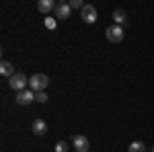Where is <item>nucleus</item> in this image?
I'll use <instances>...</instances> for the list:
<instances>
[{
    "instance_id": "f257e3e1",
    "label": "nucleus",
    "mask_w": 154,
    "mask_h": 152,
    "mask_svg": "<svg viewBox=\"0 0 154 152\" xmlns=\"http://www.w3.org/2000/svg\"><path fill=\"white\" fill-rule=\"evenodd\" d=\"M49 84V78L45 74H33L31 78H29V88L33 91V93H43L45 88H48Z\"/></svg>"
},
{
    "instance_id": "f03ea898",
    "label": "nucleus",
    "mask_w": 154,
    "mask_h": 152,
    "mask_svg": "<svg viewBox=\"0 0 154 152\" xmlns=\"http://www.w3.org/2000/svg\"><path fill=\"white\" fill-rule=\"evenodd\" d=\"M8 86H11L12 91H17V93H21V91H25V88L29 86V78L25 76L23 72H17V74L12 76L11 80H8Z\"/></svg>"
},
{
    "instance_id": "7ed1b4c3",
    "label": "nucleus",
    "mask_w": 154,
    "mask_h": 152,
    "mask_svg": "<svg viewBox=\"0 0 154 152\" xmlns=\"http://www.w3.org/2000/svg\"><path fill=\"white\" fill-rule=\"evenodd\" d=\"M107 33V39L111 41V43H119V41H123V27H119V25H113V27H109L105 31Z\"/></svg>"
},
{
    "instance_id": "20e7f679",
    "label": "nucleus",
    "mask_w": 154,
    "mask_h": 152,
    "mask_svg": "<svg viewBox=\"0 0 154 152\" xmlns=\"http://www.w3.org/2000/svg\"><path fill=\"white\" fill-rule=\"evenodd\" d=\"M80 17H82V21L84 23H88V25H93V23H97V8L93 6V4H84V8L80 11Z\"/></svg>"
},
{
    "instance_id": "39448f33",
    "label": "nucleus",
    "mask_w": 154,
    "mask_h": 152,
    "mask_svg": "<svg viewBox=\"0 0 154 152\" xmlns=\"http://www.w3.org/2000/svg\"><path fill=\"white\" fill-rule=\"evenodd\" d=\"M70 4L68 2H60V4H56V11H54V14H56V19H60V21H66V19H70Z\"/></svg>"
},
{
    "instance_id": "423d86ee",
    "label": "nucleus",
    "mask_w": 154,
    "mask_h": 152,
    "mask_svg": "<svg viewBox=\"0 0 154 152\" xmlns=\"http://www.w3.org/2000/svg\"><path fill=\"white\" fill-rule=\"evenodd\" d=\"M33 101H35V93L31 88H25L21 93H17V103L19 105H31Z\"/></svg>"
},
{
    "instance_id": "0eeeda50",
    "label": "nucleus",
    "mask_w": 154,
    "mask_h": 152,
    "mask_svg": "<svg viewBox=\"0 0 154 152\" xmlns=\"http://www.w3.org/2000/svg\"><path fill=\"white\" fill-rule=\"evenodd\" d=\"M91 148V142L86 136H74V150L76 152H88Z\"/></svg>"
},
{
    "instance_id": "6e6552de",
    "label": "nucleus",
    "mask_w": 154,
    "mask_h": 152,
    "mask_svg": "<svg viewBox=\"0 0 154 152\" xmlns=\"http://www.w3.org/2000/svg\"><path fill=\"white\" fill-rule=\"evenodd\" d=\"M37 11L43 12V14L48 17L49 11H56V2H54V0H39V2H37Z\"/></svg>"
},
{
    "instance_id": "1a4fd4ad",
    "label": "nucleus",
    "mask_w": 154,
    "mask_h": 152,
    "mask_svg": "<svg viewBox=\"0 0 154 152\" xmlns=\"http://www.w3.org/2000/svg\"><path fill=\"white\" fill-rule=\"evenodd\" d=\"M33 134L35 136H45L48 134V123L43 119H35L33 121Z\"/></svg>"
},
{
    "instance_id": "9d476101",
    "label": "nucleus",
    "mask_w": 154,
    "mask_h": 152,
    "mask_svg": "<svg viewBox=\"0 0 154 152\" xmlns=\"http://www.w3.org/2000/svg\"><path fill=\"white\" fill-rule=\"evenodd\" d=\"M0 74H2V76H8V78H12V76L17 74V72H14V66H12L8 60H4V62L0 64Z\"/></svg>"
},
{
    "instance_id": "9b49d317",
    "label": "nucleus",
    "mask_w": 154,
    "mask_h": 152,
    "mask_svg": "<svg viewBox=\"0 0 154 152\" xmlns=\"http://www.w3.org/2000/svg\"><path fill=\"white\" fill-rule=\"evenodd\" d=\"M113 21H115L119 27H123V25L128 23V14L121 11V8H117V11H113Z\"/></svg>"
},
{
    "instance_id": "f8f14e48",
    "label": "nucleus",
    "mask_w": 154,
    "mask_h": 152,
    "mask_svg": "<svg viewBox=\"0 0 154 152\" xmlns=\"http://www.w3.org/2000/svg\"><path fill=\"white\" fill-rule=\"evenodd\" d=\"M128 150H130V152H146V146H144V142L136 140V142H131V144H130Z\"/></svg>"
},
{
    "instance_id": "ddd939ff",
    "label": "nucleus",
    "mask_w": 154,
    "mask_h": 152,
    "mask_svg": "<svg viewBox=\"0 0 154 152\" xmlns=\"http://www.w3.org/2000/svg\"><path fill=\"white\" fill-rule=\"evenodd\" d=\"M43 25H45V27H48V29H56V17H45V19H43Z\"/></svg>"
},
{
    "instance_id": "4468645a",
    "label": "nucleus",
    "mask_w": 154,
    "mask_h": 152,
    "mask_svg": "<svg viewBox=\"0 0 154 152\" xmlns=\"http://www.w3.org/2000/svg\"><path fill=\"white\" fill-rule=\"evenodd\" d=\"M54 150H56V152H68V144H66L64 140H60L58 144H56V148H54Z\"/></svg>"
},
{
    "instance_id": "2eb2a0df",
    "label": "nucleus",
    "mask_w": 154,
    "mask_h": 152,
    "mask_svg": "<svg viewBox=\"0 0 154 152\" xmlns=\"http://www.w3.org/2000/svg\"><path fill=\"white\" fill-rule=\"evenodd\" d=\"M35 101L37 103H48V95H45V91H43V93H35Z\"/></svg>"
},
{
    "instance_id": "dca6fc26",
    "label": "nucleus",
    "mask_w": 154,
    "mask_h": 152,
    "mask_svg": "<svg viewBox=\"0 0 154 152\" xmlns=\"http://www.w3.org/2000/svg\"><path fill=\"white\" fill-rule=\"evenodd\" d=\"M68 4H70V8H80V11H82V8H84L82 0H70Z\"/></svg>"
},
{
    "instance_id": "f3484780",
    "label": "nucleus",
    "mask_w": 154,
    "mask_h": 152,
    "mask_svg": "<svg viewBox=\"0 0 154 152\" xmlns=\"http://www.w3.org/2000/svg\"><path fill=\"white\" fill-rule=\"evenodd\" d=\"M152 152H154V146H152Z\"/></svg>"
}]
</instances>
